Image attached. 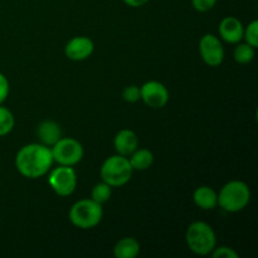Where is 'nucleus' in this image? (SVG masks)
Here are the masks:
<instances>
[{
  "label": "nucleus",
  "instance_id": "1",
  "mask_svg": "<svg viewBox=\"0 0 258 258\" xmlns=\"http://www.w3.org/2000/svg\"><path fill=\"white\" fill-rule=\"evenodd\" d=\"M53 164L54 160L50 148L40 143L22 146L15 155V168L27 179L42 178L52 169Z\"/></svg>",
  "mask_w": 258,
  "mask_h": 258
},
{
  "label": "nucleus",
  "instance_id": "2",
  "mask_svg": "<svg viewBox=\"0 0 258 258\" xmlns=\"http://www.w3.org/2000/svg\"><path fill=\"white\" fill-rule=\"evenodd\" d=\"M251 202V189L244 181L231 180L218 193V207L227 213L242 212Z\"/></svg>",
  "mask_w": 258,
  "mask_h": 258
},
{
  "label": "nucleus",
  "instance_id": "3",
  "mask_svg": "<svg viewBox=\"0 0 258 258\" xmlns=\"http://www.w3.org/2000/svg\"><path fill=\"white\" fill-rule=\"evenodd\" d=\"M188 248L198 256H208L217 246V236L211 224L197 221L189 224L185 232Z\"/></svg>",
  "mask_w": 258,
  "mask_h": 258
},
{
  "label": "nucleus",
  "instance_id": "4",
  "mask_svg": "<svg viewBox=\"0 0 258 258\" xmlns=\"http://www.w3.org/2000/svg\"><path fill=\"white\" fill-rule=\"evenodd\" d=\"M68 218L71 223L80 229H92L101 223L103 218L102 204L93 199H80L72 204Z\"/></svg>",
  "mask_w": 258,
  "mask_h": 258
},
{
  "label": "nucleus",
  "instance_id": "5",
  "mask_svg": "<svg viewBox=\"0 0 258 258\" xmlns=\"http://www.w3.org/2000/svg\"><path fill=\"white\" fill-rule=\"evenodd\" d=\"M134 169L131 168L128 158L122 155L110 156L103 161L100 169L101 180L107 183L112 188H118L130 181Z\"/></svg>",
  "mask_w": 258,
  "mask_h": 258
},
{
  "label": "nucleus",
  "instance_id": "6",
  "mask_svg": "<svg viewBox=\"0 0 258 258\" xmlns=\"http://www.w3.org/2000/svg\"><path fill=\"white\" fill-rule=\"evenodd\" d=\"M53 160L58 165L75 166L80 163L85 155V149L82 144L73 138H60L50 148Z\"/></svg>",
  "mask_w": 258,
  "mask_h": 258
},
{
  "label": "nucleus",
  "instance_id": "7",
  "mask_svg": "<svg viewBox=\"0 0 258 258\" xmlns=\"http://www.w3.org/2000/svg\"><path fill=\"white\" fill-rule=\"evenodd\" d=\"M48 173V184L57 196L70 197L75 193L77 188V173L72 166L58 165Z\"/></svg>",
  "mask_w": 258,
  "mask_h": 258
},
{
  "label": "nucleus",
  "instance_id": "8",
  "mask_svg": "<svg viewBox=\"0 0 258 258\" xmlns=\"http://www.w3.org/2000/svg\"><path fill=\"white\" fill-rule=\"evenodd\" d=\"M199 53L209 67H218L224 60V48L221 39L216 34H204L199 40Z\"/></svg>",
  "mask_w": 258,
  "mask_h": 258
},
{
  "label": "nucleus",
  "instance_id": "9",
  "mask_svg": "<svg viewBox=\"0 0 258 258\" xmlns=\"http://www.w3.org/2000/svg\"><path fill=\"white\" fill-rule=\"evenodd\" d=\"M141 101L148 107L159 108L165 107L169 101V91L164 83L159 81H148L140 87Z\"/></svg>",
  "mask_w": 258,
  "mask_h": 258
},
{
  "label": "nucleus",
  "instance_id": "10",
  "mask_svg": "<svg viewBox=\"0 0 258 258\" xmlns=\"http://www.w3.org/2000/svg\"><path fill=\"white\" fill-rule=\"evenodd\" d=\"M93 50H95L93 40L85 35H78V37H73L72 39L68 40L64 47V54L68 59L81 62V60L90 58Z\"/></svg>",
  "mask_w": 258,
  "mask_h": 258
},
{
  "label": "nucleus",
  "instance_id": "11",
  "mask_svg": "<svg viewBox=\"0 0 258 258\" xmlns=\"http://www.w3.org/2000/svg\"><path fill=\"white\" fill-rule=\"evenodd\" d=\"M243 30L244 27L241 20L232 15L223 18L218 27L219 37L231 44H237L243 40Z\"/></svg>",
  "mask_w": 258,
  "mask_h": 258
},
{
  "label": "nucleus",
  "instance_id": "12",
  "mask_svg": "<svg viewBox=\"0 0 258 258\" xmlns=\"http://www.w3.org/2000/svg\"><path fill=\"white\" fill-rule=\"evenodd\" d=\"M113 148L118 155L128 158L139 148L138 134L130 128H122L115 135Z\"/></svg>",
  "mask_w": 258,
  "mask_h": 258
},
{
  "label": "nucleus",
  "instance_id": "13",
  "mask_svg": "<svg viewBox=\"0 0 258 258\" xmlns=\"http://www.w3.org/2000/svg\"><path fill=\"white\" fill-rule=\"evenodd\" d=\"M37 135L40 144L52 148L60 138H62V128L59 123L53 120H44L38 125Z\"/></svg>",
  "mask_w": 258,
  "mask_h": 258
},
{
  "label": "nucleus",
  "instance_id": "14",
  "mask_svg": "<svg viewBox=\"0 0 258 258\" xmlns=\"http://www.w3.org/2000/svg\"><path fill=\"white\" fill-rule=\"evenodd\" d=\"M193 202L203 211H213L218 207V193L212 186L201 185L194 190Z\"/></svg>",
  "mask_w": 258,
  "mask_h": 258
},
{
  "label": "nucleus",
  "instance_id": "15",
  "mask_svg": "<svg viewBox=\"0 0 258 258\" xmlns=\"http://www.w3.org/2000/svg\"><path fill=\"white\" fill-rule=\"evenodd\" d=\"M140 243L134 237H123L113 246V256L116 258H135L140 254Z\"/></svg>",
  "mask_w": 258,
  "mask_h": 258
},
{
  "label": "nucleus",
  "instance_id": "16",
  "mask_svg": "<svg viewBox=\"0 0 258 258\" xmlns=\"http://www.w3.org/2000/svg\"><path fill=\"white\" fill-rule=\"evenodd\" d=\"M131 168L134 171H144L148 170L154 163V154L149 149H136L130 156H128Z\"/></svg>",
  "mask_w": 258,
  "mask_h": 258
},
{
  "label": "nucleus",
  "instance_id": "17",
  "mask_svg": "<svg viewBox=\"0 0 258 258\" xmlns=\"http://www.w3.org/2000/svg\"><path fill=\"white\" fill-rule=\"evenodd\" d=\"M256 48L251 47L249 44L244 43H237L236 48L233 50V58L237 63L239 64H248L253 60L254 55H256Z\"/></svg>",
  "mask_w": 258,
  "mask_h": 258
},
{
  "label": "nucleus",
  "instance_id": "18",
  "mask_svg": "<svg viewBox=\"0 0 258 258\" xmlns=\"http://www.w3.org/2000/svg\"><path fill=\"white\" fill-rule=\"evenodd\" d=\"M111 196H112V186L102 180L96 184L91 190V199L102 204V206L110 201Z\"/></svg>",
  "mask_w": 258,
  "mask_h": 258
},
{
  "label": "nucleus",
  "instance_id": "19",
  "mask_svg": "<svg viewBox=\"0 0 258 258\" xmlns=\"http://www.w3.org/2000/svg\"><path fill=\"white\" fill-rule=\"evenodd\" d=\"M15 126V117L12 111L0 105V136H5L13 131Z\"/></svg>",
  "mask_w": 258,
  "mask_h": 258
},
{
  "label": "nucleus",
  "instance_id": "20",
  "mask_svg": "<svg viewBox=\"0 0 258 258\" xmlns=\"http://www.w3.org/2000/svg\"><path fill=\"white\" fill-rule=\"evenodd\" d=\"M243 39L251 47L258 48V20H252L243 30Z\"/></svg>",
  "mask_w": 258,
  "mask_h": 258
},
{
  "label": "nucleus",
  "instance_id": "21",
  "mask_svg": "<svg viewBox=\"0 0 258 258\" xmlns=\"http://www.w3.org/2000/svg\"><path fill=\"white\" fill-rule=\"evenodd\" d=\"M122 98L123 101L128 103H135L139 102L141 100V93H140V87L135 85L127 86V87L123 88L122 91Z\"/></svg>",
  "mask_w": 258,
  "mask_h": 258
},
{
  "label": "nucleus",
  "instance_id": "22",
  "mask_svg": "<svg viewBox=\"0 0 258 258\" xmlns=\"http://www.w3.org/2000/svg\"><path fill=\"white\" fill-rule=\"evenodd\" d=\"M213 258H239V254L233 248L227 246H219L211 252Z\"/></svg>",
  "mask_w": 258,
  "mask_h": 258
},
{
  "label": "nucleus",
  "instance_id": "23",
  "mask_svg": "<svg viewBox=\"0 0 258 258\" xmlns=\"http://www.w3.org/2000/svg\"><path fill=\"white\" fill-rule=\"evenodd\" d=\"M218 0H191V5L199 13H207L216 7Z\"/></svg>",
  "mask_w": 258,
  "mask_h": 258
},
{
  "label": "nucleus",
  "instance_id": "24",
  "mask_svg": "<svg viewBox=\"0 0 258 258\" xmlns=\"http://www.w3.org/2000/svg\"><path fill=\"white\" fill-rule=\"evenodd\" d=\"M10 92V85L7 76L0 72V105L5 102Z\"/></svg>",
  "mask_w": 258,
  "mask_h": 258
},
{
  "label": "nucleus",
  "instance_id": "25",
  "mask_svg": "<svg viewBox=\"0 0 258 258\" xmlns=\"http://www.w3.org/2000/svg\"><path fill=\"white\" fill-rule=\"evenodd\" d=\"M123 3H125L127 7H131V8H140L143 7V5L148 4L150 0H122Z\"/></svg>",
  "mask_w": 258,
  "mask_h": 258
}]
</instances>
